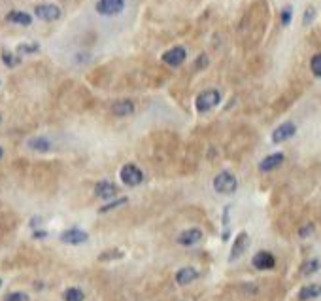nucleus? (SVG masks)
Segmentation results:
<instances>
[{"mask_svg": "<svg viewBox=\"0 0 321 301\" xmlns=\"http://www.w3.org/2000/svg\"><path fill=\"white\" fill-rule=\"evenodd\" d=\"M0 286H2V281H0Z\"/></svg>", "mask_w": 321, "mask_h": 301, "instance_id": "nucleus-33", "label": "nucleus"}, {"mask_svg": "<svg viewBox=\"0 0 321 301\" xmlns=\"http://www.w3.org/2000/svg\"><path fill=\"white\" fill-rule=\"evenodd\" d=\"M214 189L221 195H231L238 189V180H236V176L233 175V173L223 170V173H219V175L214 178Z\"/></svg>", "mask_w": 321, "mask_h": 301, "instance_id": "nucleus-2", "label": "nucleus"}, {"mask_svg": "<svg viewBox=\"0 0 321 301\" xmlns=\"http://www.w3.org/2000/svg\"><path fill=\"white\" fill-rule=\"evenodd\" d=\"M251 264H254L255 269H259V271H268V269H274V265H276V257L272 256L270 252L261 250V252H257V254L254 256V260H251Z\"/></svg>", "mask_w": 321, "mask_h": 301, "instance_id": "nucleus-11", "label": "nucleus"}, {"mask_svg": "<svg viewBox=\"0 0 321 301\" xmlns=\"http://www.w3.org/2000/svg\"><path fill=\"white\" fill-rule=\"evenodd\" d=\"M295 133H296L295 123H293V121H285V123L278 125L272 131V142H276V144L285 142V140H289L291 137H295Z\"/></svg>", "mask_w": 321, "mask_h": 301, "instance_id": "nucleus-8", "label": "nucleus"}, {"mask_svg": "<svg viewBox=\"0 0 321 301\" xmlns=\"http://www.w3.org/2000/svg\"><path fill=\"white\" fill-rule=\"evenodd\" d=\"M118 193H119V188L113 182H110V180H100V182H97V186H95V195H97L99 199L110 201Z\"/></svg>", "mask_w": 321, "mask_h": 301, "instance_id": "nucleus-9", "label": "nucleus"}, {"mask_svg": "<svg viewBox=\"0 0 321 301\" xmlns=\"http://www.w3.org/2000/svg\"><path fill=\"white\" fill-rule=\"evenodd\" d=\"M127 203H129V199H127V197H121V199H116V201H111V203H108V205H104V207H100L99 212L106 214V212H110V210H116V208L119 207H125Z\"/></svg>", "mask_w": 321, "mask_h": 301, "instance_id": "nucleus-22", "label": "nucleus"}, {"mask_svg": "<svg viewBox=\"0 0 321 301\" xmlns=\"http://www.w3.org/2000/svg\"><path fill=\"white\" fill-rule=\"evenodd\" d=\"M202 241V231L198 227H189L186 231H181L178 235V243L181 246H195Z\"/></svg>", "mask_w": 321, "mask_h": 301, "instance_id": "nucleus-12", "label": "nucleus"}, {"mask_svg": "<svg viewBox=\"0 0 321 301\" xmlns=\"http://www.w3.org/2000/svg\"><path fill=\"white\" fill-rule=\"evenodd\" d=\"M27 146H29V150H32V152L45 154V152L51 150V140L48 137H32V138H29Z\"/></svg>", "mask_w": 321, "mask_h": 301, "instance_id": "nucleus-16", "label": "nucleus"}, {"mask_svg": "<svg viewBox=\"0 0 321 301\" xmlns=\"http://www.w3.org/2000/svg\"><path fill=\"white\" fill-rule=\"evenodd\" d=\"M321 267V262L317 260V257H310V260H306L303 265H301V275L303 276H310L314 275V273H317Z\"/></svg>", "mask_w": 321, "mask_h": 301, "instance_id": "nucleus-19", "label": "nucleus"}, {"mask_svg": "<svg viewBox=\"0 0 321 301\" xmlns=\"http://www.w3.org/2000/svg\"><path fill=\"white\" fill-rule=\"evenodd\" d=\"M38 50H40V46L36 42H25V44H19L15 48L19 55H32V53H38Z\"/></svg>", "mask_w": 321, "mask_h": 301, "instance_id": "nucleus-21", "label": "nucleus"}, {"mask_svg": "<svg viewBox=\"0 0 321 301\" xmlns=\"http://www.w3.org/2000/svg\"><path fill=\"white\" fill-rule=\"evenodd\" d=\"M291 17H293V8H291V6L284 8V12H282V25H285V27L289 25Z\"/></svg>", "mask_w": 321, "mask_h": 301, "instance_id": "nucleus-28", "label": "nucleus"}, {"mask_svg": "<svg viewBox=\"0 0 321 301\" xmlns=\"http://www.w3.org/2000/svg\"><path fill=\"white\" fill-rule=\"evenodd\" d=\"M61 241L64 243V245L78 246V245L87 243V241H89V235H87L83 229H80V227H70V229L61 233Z\"/></svg>", "mask_w": 321, "mask_h": 301, "instance_id": "nucleus-6", "label": "nucleus"}, {"mask_svg": "<svg viewBox=\"0 0 321 301\" xmlns=\"http://www.w3.org/2000/svg\"><path fill=\"white\" fill-rule=\"evenodd\" d=\"M4 301H29V295L23 294V292H10L4 297Z\"/></svg>", "mask_w": 321, "mask_h": 301, "instance_id": "nucleus-27", "label": "nucleus"}, {"mask_svg": "<svg viewBox=\"0 0 321 301\" xmlns=\"http://www.w3.org/2000/svg\"><path fill=\"white\" fill-rule=\"evenodd\" d=\"M284 159H285V156L282 154V152H278V154H270V156H266L259 163V169L263 170V173H270V170L278 169L280 165L284 163Z\"/></svg>", "mask_w": 321, "mask_h": 301, "instance_id": "nucleus-14", "label": "nucleus"}, {"mask_svg": "<svg viewBox=\"0 0 321 301\" xmlns=\"http://www.w3.org/2000/svg\"><path fill=\"white\" fill-rule=\"evenodd\" d=\"M6 21L8 23H13V25L29 27L32 25V15L27 12H21V10H12V12L6 13Z\"/></svg>", "mask_w": 321, "mask_h": 301, "instance_id": "nucleus-15", "label": "nucleus"}, {"mask_svg": "<svg viewBox=\"0 0 321 301\" xmlns=\"http://www.w3.org/2000/svg\"><path fill=\"white\" fill-rule=\"evenodd\" d=\"M34 15L38 19H42V21H57L62 15V12L61 8L55 6V4H38L34 8Z\"/></svg>", "mask_w": 321, "mask_h": 301, "instance_id": "nucleus-7", "label": "nucleus"}, {"mask_svg": "<svg viewBox=\"0 0 321 301\" xmlns=\"http://www.w3.org/2000/svg\"><path fill=\"white\" fill-rule=\"evenodd\" d=\"M111 114L113 116H118V118H125V116H130V114H134V102L130 99H121V100H116L113 104H111Z\"/></svg>", "mask_w": 321, "mask_h": 301, "instance_id": "nucleus-13", "label": "nucleus"}, {"mask_svg": "<svg viewBox=\"0 0 321 301\" xmlns=\"http://www.w3.org/2000/svg\"><path fill=\"white\" fill-rule=\"evenodd\" d=\"M315 19V8L314 6H308L306 8V12H304V15H303V25H306L308 27L312 21Z\"/></svg>", "mask_w": 321, "mask_h": 301, "instance_id": "nucleus-26", "label": "nucleus"}, {"mask_svg": "<svg viewBox=\"0 0 321 301\" xmlns=\"http://www.w3.org/2000/svg\"><path fill=\"white\" fill-rule=\"evenodd\" d=\"M312 233H314V224H308V226L301 227L299 235H301V237H308V235H312Z\"/></svg>", "mask_w": 321, "mask_h": 301, "instance_id": "nucleus-30", "label": "nucleus"}, {"mask_svg": "<svg viewBox=\"0 0 321 301\" xmlns=\"http://www.w3.org/2000/svg\"><path fill=\"white\" fill-rule=\"evenodd\" d=\"M2 156H4V150H2V148H0V157H2Z\"/></svg>", "mask_w": 321, "mask_h": 301, "instance_id": "nucleus-32", "label": "nucleus"}, {"mask_svg": "<svg viewBox=\"0 0 321 301\" xmlns=\"http://www.w3.org/2000/svg\"><path fill=\"white\" fill-rule=\"evenodd\" d=\"M121 182L129 188H134V186H140L144 182V173L140 170V167H136L134 163H127L121 167Z\"/></svg>", "mask_w": 321, "mask_h": 301, "instance_id": "nucleus-3", "label": "nucleus"}, {"mask_svg": "<svg viewBox=\"0 0 321 301\" xmlns=\"http://www.w3.org/2000/svg\"><path fill=\"white\" fill-rule=\"evenodd\" d=\"M247 245H249V235H247L246 231H240L238 235H236L235 243H233V248H231L228 260H231V262H236V260H238V257L246 252Z\"/></svg>", "mask_w": 321, "mask_h": 301, "instance_id": "nucleus-10", "label": "nucleus"}, {"mask_svg": "<svg viewBox=\"0 0 321 301\" xmlns=\"http://www.w3.org/2000/svg\"><path fill=\"white\" fill-rule=\"evenodd\" d=\"M163 63L168 64V67H179V64H184L186 63V59H187V51L186 48H181V46H176V48H170L168 51H165L163 53Z\"/></svg>", "mask_w": 321, "mask_h": 301, "instance_id": "nucleus-5", "label": "nucleus"}, {"mask_svg": "<svg viewBox=\"0 0 321 301\" xmlns=\"http://www.w3.org/2000/svg\"><path fill=\"white\" fill-rule=\"evenodd\" d=\"M45 235H48L45 231H36V233H34V237H38V239H40V237H45Z\"/></svg>", "mask_w": 321, "mask_h": 301, "instance_id": "nucleus-31", "label": "nucleus"}, {"mask_svg": "<svg viewBox=\"0 0 321 301\" xmlns=\"http://www.w3.org/2000/svg\"><path fill=\"white\" fill-rule=\"evenodd\" d=\"M321 295V284H308V286H303L301 292H299V299L301 301H310L315 299Z\"/></svg>", "mask_w": 321, "mask_h": 301, "instance_id": "nucleus-18", "label": "nucleus"}, {"mask_svg": "<svg viewBox=\"0 0 321 301\" xmlns=\"http://www.w3.org/2000/svg\"><path fill=\"white\" fill-rule=\"evenodd\" d=\"M62 299L64 301H83L85 299V294L81 288H66L64 294H62Z\"/></svg>", "mask_w": 321, "mask_h": 301, "instance_id": "nucleus-20", "label": "nucleus"}, {"mask_svg": "<svg viewBox=\"0 0 321 301\" xmlns=\"http://www.w3.org/2000/svg\"><path fill=\"white\" fill-rule=\"evenodd\" d=\"M208 63H210V61H208V55H198V59L197 61H195V70H202V69H206V67H208Z\"/></svg>", "mask_w": 321, "mask_h": 301, "instance_id": "nucleus-29", "label": "nucleus"}, {"mask_svg": "<svg viewBox=\"0 0 321 301\" xmlns=\"http://www.w3.org/2000/svg\"><path fill=\"white\" fill-rule=\"evenodd\" d=\"M2 61H4V64L10 67V69H13V67H17V64L21 63V59H19L17 55H13V53H10V51H4V53H2Z\"/></svg>", "mask_w": 321, "mask_h": 301, "instance_id": "nucleus-24", "label": "nucleus"}, {"mask_svg": "<svg viewBox=\"0 0 321 301\" xmlns=\"http://www.w3.org/2000/svg\"><path fill=\"white\" fill-rule=\"evenodd\" d=\"M119 257H123V252L121 250H108V252H102L99 256V260L100 262H110V260H119Z\"/></svg>", "mask_w": 321, "mask_h": 301, "instance_id": "nucleus-25", "label": "nucleus"}, {"mask_svg": "<svg viewBox=\"0 0 321 301\" xmlns=\"http://www.w3.org/2000/svg\"><path fill=\"white\" fill-rule=\"evenodd\" d=\"M219 102H221L219 89H204L202 93H198L197 99H195V108H197L200 114H204V112L214 110Z\"/></svg>", "mask_w": 321, "mask_h": 301, "instance_id": "nucleus-1", "label": "nucleus"}, {"mask_svg": "<svg viewBox=\"0 0 321 301\" xmlns=\"http://www.w3.org/2000/svg\"><path fill=\"white\" fill-rule=\"evenodd\" d=\"M95 10L104 17H113L125 10V0H99Z\"/></svg>", "mask_w": 321, "mask_h": 301, "instance_id": "nucleus-4", "label": "nucleus"}, {"mask_svg": "<svg viewBox=\"0 0 321 301\" xmlns=\"http://www.w3.org/2000/svg\"><path fill=\"white\" fill-rule=\"evenodd\" d=\"M195 278H198V271L195 267H181V269L176 273V283L179 286H186V284L193 283Z\"/></svg>", "mask_w": 321, "mask_h": 301, "instance_id": "nucleus-17", "label": "nucleus"}, {"mask_svg": "<svg viewBox=\"0 0 321 301\" xmlns=\"http://www.w3.org/2000/svg\"><path fill=\"white\" fill-rule=\"evenodd\" d=\"M310 70L315 78H321V53H315L310 61Z\"/></svg>", "mask_w": 321, "mask_h": 301, "instance_id": "nucleus-23", "label": "nucleus"}]
</instances>
